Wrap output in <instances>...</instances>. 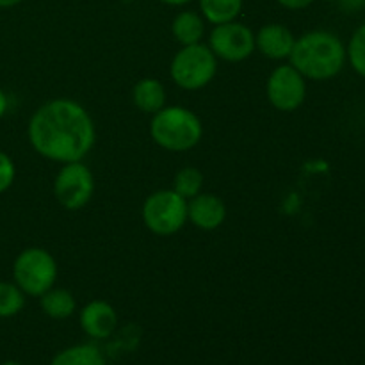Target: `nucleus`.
I'll list each match as a JSON object with an SVG mask.
<instances>
[{
  "label": "nucleus",
  "mask_w": 365,
  "mask_h": 365,
  "mask_svg": "<svg viewBox=\"0 0 365 365\" xmlns=\"http://www.w3.org/2000/svg\"><path fill=\"white\" fill-rule=\"evenodd\" d=\"M227 220V205L214 192H200L187 200V221L203 232H214Z\"/></svg>",
  "instance_id": "obj_11"
},
{
  "label": "nucleus",
  "mask_w": 365,
  "mask_h": 365,
  "mask_svg": "<svg viewBox=\"0 0 365 365\" xmlns=\"http://www.w3.org/2000/svg\"><path fill=\"white\" fill-rule=\"evenodd\" d=\"M78 323L88 337L95 341H106L118 328L116 309L103 299H93L82 307Z\"/></svg>",
  "instance_id": "obj_10"
},
{
  "label": "nucleus",
  "mask_w": 365,
  "mask_h": 365,
  "mask_svg": "<svg viewBox=\"0 0 365 365\" xmlns=\"http://www.w3.org/2000/svg\"><path fill=\"white\" fill-rule=\"evenodd\" d=\"M150 138L166 152H189L202 141L203 123L187 107L166 106L152 116Z\"/></svg>",
  "instance_id": "obj_3"
},
{
  "label": "nucleus",
  "mask_w": 365,
  "mask_h": 365,
  "mask_svg": "<svg viewBox=\"0 0 365 365\" xmlns=\"http://www.w3.org/2000/svg\"><path fill=\"white\" fill-rule=\"evenodd\" d=\"M346 56H348L353 70L365 78V24L353 32L351 39L346 46Z\"/></svg>",
  "instance_id": "obj_20"
},
{
  "label": "nucleus",
  "mask_w": 365,
  "mask_h": 365,
  "mask_svg": "<svg viewBox=\"0 0 365 365\" xmlns=\"http://www.w3.org/2000/svg\"><path fill=\"white\" fill-rule=\"evenodd\" d=\"M21 2H24V0H0V7H2V9H9V7L18 6V4Z\"/></svg>",
  "instance_id": "obj_26"
},
{
  "label": "nucleus",
  "mask_w": 365,
  "mask_h": 365,
  "mask_svg": "<svg viewBox=\"0 0 365 365\" xmlns=\"http://www.w3.org/2000/svg\"><path fill=\"white\" fill-rule=\"evenodd\" d=\"M27 138L34 152L52 163L84 160L96 143V127L82 103L53 98L32 113Z\"/></svg>",
  "instance_id": "obj_1"
},
{
  "label": "nucleus",
  "mask_w": 365,
  "mask_h": 365,
  "mask_svg": "<svg viewBox=\"0 0 365 365\" xmlns=\"http://www.w3.org/2000/svg\"><path fill=\"white\" fill-rule=\"evenodd\" d=\"M0 365H21L20 362H14V360H7V362L0 364Z\"/></svg>",
  "instance_id": "obj_27"
},
{
  "label": "nucleus",
  "mask_w": 365,
  "mask_h": 365,
  "mask_svg": "<svg viewBox=\"0 0 365 365\" xmlns=\"http://www.w3.org/2000/svg\"><path fill=\"white\" fill-rule=\"evenodd\" d=\"M50 365H107V362L96 346L75 344L57 353Z\"/></svg>",
  "instance_id": "obj_17"
},
{
  "label": "nucleus",
  "mask_w": 365,
  "mask_h": 365,
  "mask_svg": "<svg viewBox=\"0 0 365 365\" xmlns=\"http://www.w3.org/2000/svg\"><path fill=\"white\" fill-rule=\"evenodd\" d=\"M203 189V173L195 166H185L177 171L173 178V191L182 198L191 200Z\"/></svg>",
  "instance_id": "obj_18"
},
{
  "label": "nucleus",
  "mask_w": 365,
  "mask_h": 365,
  "mask_svg": "<svg viewBox=\"0 0 365 365\" xmlns=\"http://www.w3.org/2000/svg\"><path fill=\"white\" fill-rule=\"evenodd\" d=\"M39 305H41L43 314L46 317L63 321L73 316L75 310H77V299H75V296L68 289L53 285L45 294L39 296Z\"/></svg>",
  "instance_id": "obj_15"
},
{
  "label": "nucleus",
  "mask_w": 365,
  "mask_h": 365,
  "mask_svg": "<svg viewBox=\"0 0 365 365\" xmlns=\"http://www.w3.org/2000/svg\"><path fill=\"white\" fill-rule=\"evenodd\" d=\"M207 45L217 59L227 63H242L255 52V32L237 20L227 21L214 25Z\"/></svg>",
  "instance_id": "obj_8"
},
{
  "label": "nucleus",
  "mask_w": 365,
  "mask_h": 365,
  "mask_svg": "<svg viewBox=\"0 0 365 365\" xmlns=\"http://www.w3.org/2000/svg\"><path fill=\"white\" fill-rule=\"evenodd\" d=\"M171 34L180 46L202 43L205 36V18L196 11H180L171 21Z\"/></svg>",
  "instance_id": "obj_14"
},
{
  "label": "nucleus",
  "mask_w": 365,
  "mask_h": 365,
  "mask_svg": "<svg viewBox=\"0 0 365 365\" xmlns=\"http://www.w3.org/2000/svg\"><path fill=\"white\" fill-rule=\"evenodd\" d=\"M294 43L296 36L292 34L291 29L282 24L262 25L255 32V50L271 61L289 59Z\"/></svg>",
  "instance_id": "obj_12"
},
{
  "label": "nucleus",
  "mask_w": 365,
  "mask_h": 365,
  "mask_svg": "<svg viewBox=\"0 0 365 365\" xmlns=\"http://www.w3.org/2000/svg\"><path fill=\"white\" fill-rule=\"evenodd\" d=\"M160 4H166V6H171V7H182V6H187V4H191L192 0H159Z\"/></svg>",
  "instance_id": "obj_25"
},
{
  "label": "nucleus",
  "mask_w": 365,
  "mask_h": 365,
  "mask_svg": "<svg viewBox=\"0 0 365 365\" xmlns=\"http://www.w3.org/2000/svg\"><path fill=\"white\" fill-rule=\"evenodd\" d=\"M52 189L57 203L63 209L81 210L95 195V177L82 160L66 163L57 171Z\"/></svg>",
  "instance_id": "obj_7"
},
{
  "label": "nucleus",
  "mask_w": 365,
  "mask_h": 365,
  "mask_svg": "<svg viewBox=\"0 0 365 365\" xmlns=\"http://www.w3.org/2000/svg\"><path fill=\"white\" fill-rule=\"evenodd\" d=\"M57 267L52 253L39 246L21 250L13 262V282L25 296L39 298L56 285Z\"/></svg>",
  "instance_id": "obj_5"
},
{
  "label": "nucleus",
  "mask_w": 365,
  "mask_h": 365,
  "mask_svg": "<svg viewBox=\"0 0 365 365\" xmlns=\"http://www.w3.org/2000/svg\"><path fill=\"white\" fill-rule=\"evenodd\" d=\"M348 56L337 34L330 31H310L296 38L289 63L307 81H330L344 68Z\"/></svg>",
  "instance_id": "obj_2"
},
{
  "label": "nucleus",
  "mask_w": 365,
  "mask_h": 365,
  "mask_svg": "<svg viewBox=\"0 0 365 365\" xmlns=\"http://www.w3.org/2000/svg\"><path fill=\"white\" fill-rule=\"evenodd\" d=\"M14 178H16V166L13 159L0 150V195L13 185Z\"/></svg>",
  "instance_id": "obj_21"
},
{
  "label": "nucleus",
  "mask_w": 365,
  "mask_h": 365,
  "mask_svg": "<svg viewBox=\"0 0 365 365\" xmlns=\"http://www.w3.org/2000/svg\"><path fill=\"white\" fill-rule=\"evenodd\" d=\"M200 14L212 25L237 20L245 0H198Z\"/></svg>",
  "instance_id": "obj_16"
},
{
  "label": "nucleus",
  "mask_w": 365,
  "mask_h": 365,
  "mask_svg": "<svg viewBox=\"0 0 365 365\" xmlns=\"http://www.w3.org/2000/svg\"><path fill=\"white\" fill-rule=\"evenodd\" d=\"M266 95L277 110L294 113L307 98V78L291 63L280 64L267 77Z\"/></svg>",
  "instance_id": "obj_9"
},
{
  "label": "nucleus",
  "mask_w": 365,
  "mask_h": 365,
  "mask_svg": "<svg viewBox=\"0 0 365 365\" xmlns=\"http://www.w3.org/2000/svg\"><path fill=\"white\" fill-rule=\"evenodd\" d=\"M141 217L152 234L160 237L175 235L187 223V200L173 189H159L146 196Z\"/></svg>",
  "instance_id": "obj_6"
},
{
  "label": "nucleus",
  "mask_w": 365,
  "mask_h": 365,
  "mask_svg": "<svg viewBox=\"0 0 365 365\" xmlns=\"http://www.w3.org/2000/svg\"><path fill=\"white\" fill-rule=\"evenodd\" d=\"M327 2H337V0H327Z\"/></svg>",
  "instance_id": "obj_28"
},
{
  "label": "nucleus",
  "mask_w": 365,
  "mask_h": 365,
  "mask_svg": "<svg viewBox=\"0 0 365 365\" xmlns=\"http://www.w3.org/2000/svg\"><path fill=\"white\" fill-rule=\"evenodd\" d=\"M337 2L344 13H356L365 7V0H337Z\"/></svg>",
  "instance_id": "obj_23"
},
{
  "label": "nucleus",
  "mask_w": 365,
  "mask_h": 365,
  "mask_svg": "<svg viewBox=\"0 0 365 365\" xmlns=\"http://www.w3.org/2000/svg\"><path fill=\"white\" fill-rule=\"evenodd\" d=\"M7 109H9V98H7L6 91H4V89L0 88V120H2V118L6 116Z\"/></svg>",
  "instance_id": "obj_24"
},
{
  "label": "nucleus",
  "mask_w": 365,
  "mask_h": 365,
  "mask_svg": "<svg viewBox=\"0 0 365 365\" xmlns=\"http://www.w3.org/2000/svg\"><path fill=\"white\" fill-rule=\"evenodd\" d=\"M25 294L14 282H0V319L14 317L24 310Z\"/></svg>",
  "instance_id": "obj_19"
},
{
  "label": "nucleus",
  "mask_w": 365,
  "mask_h": 365,
  "mask_svg": "<svg viewBox=\"0 0 365 365\" xmlns=\"http://www.w3.org/2000/svg\"><path fill=\"white\" fill-rule=\"evenodd\" d=\"M217 57L205 43L180 46L170 64V77L184 91H200L214 81Z\"/></svg>",
  "instance_id": "obj_4"
},
{
  "label": "nucleus",
  "mask_w": 365,
  "mask_h": 365,
  "mask_svg": "<svg viewBox=\"0 0 365 365\" xmlns=\"http://www.w3.org/2000/svg\"><path fill=\"white\" fill-rule=\"evenodd\" d=\"M132 102L135 109L153 116L163 107H166V88L159 78H139L132 88Z\"/></svg>",
  "instance_id": "obj_13"
},
{
  "label": "nucleus",
  "mask_w": 365,
  "mask_h": 365,
  "mask_svg": "<svg viewBox=\"0 0 365 365\" xmlns=\"http://www.w3.org/2000/svg\"><path fill=\"white\" fill-rule=\"evenodd\" d=\"M277 2L289 11H302L307 9L309 6H312L316 0H277Z\"/></svg>",
  "instance_id": "obj_22"
}]
</instances>
